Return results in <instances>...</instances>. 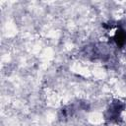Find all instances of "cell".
<instances>
[{
	"label": "cell",
	"instance_id": "6da1fadb",
	"mask_svg": "<svg viewBox=\"0 0 126 126\" xmlns=\"http://www.w3.org/2000/svg\"><path fill=\"white\" fill-rule=\"evenodd\" d=\"M113 40L116 42L117 45L122 46L126 43V32L120 28H116L114 31V33L112 35Z\"/></svg>",
	"mask_w": 126,
	"mask_h": 126
}]
</instances>
